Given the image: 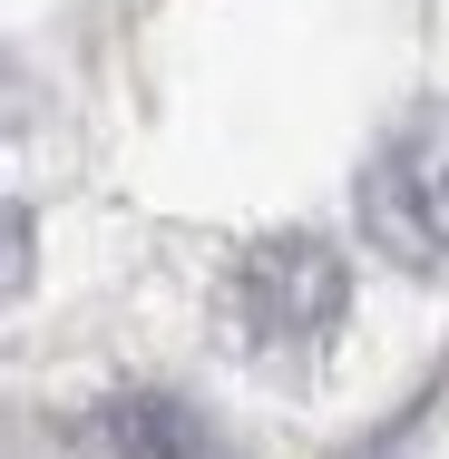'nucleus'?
Listing matches in <instances>:
<instances>
[{
    "label": "nucleus",
    "mask_w": 449,
    "mask_h": 459,
    "mask_svg": "<svg viewBox=\"0 0 449 459\" xmlns=\"http://www.w3.org/2000/svg\"><path fill=\"white\" fill-rule=\"evenodd\" d=\"M361 235L391 264H449V108L410 117L361 167Z\"/></svg>",
    "instance_id": "1"
},
{
    "label": "nucleus",
    "mask_w": 449,
    "mask_h": 459,
    "mask_svg": "<svg viewBox=\"0 0 449 459\" xmlns=\"http://www.w3.org/2000/svg\"><path fill=\"white\" fill-rule=\"evenodd\" d=\"M235 303H245V333H264V342H313V333L342 323V255L313 245V235H273V245L245 255Z\"/></svg>",
    "instance_id": "2"
},
{
    "label": "nucleus",
    "mask_w": 449,
    "mask_h": 459,
    "mask_svg": "<svg viewBox=\"0 0 449 459\" xmlns=\"http://www.w3.org/2000/svg\"><path fill=\"white\" fill-rule=\"evenodd\" d=\"M108 450L117 459H225V440L205 430V411H186L177 391H117L98 411Z\"/></svg>",
    "instance_id": "3"
}]
</instances>
